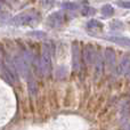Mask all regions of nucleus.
<instances>
[{"label": "nucleus", "instance_id": "nucleus-2", "mask_svg": "<svg viewBox=\"0 0 130 130\" xmlns=\"http://www.w3.org/2000/svg\"><path fill=\"white\" fill-rule=\"evenodd\" d=\"M2 70V76L6 81H8L9 83H15L18 80V74L16 71L15 64H14V59H11L10 57H6L4 59V63L1 66Z\"/></svg>", "mask_w": 130, "mask_h": 130}, {"label": "nucleus", "instance_id": "nucleus-7", "mask_svg": "<svg viewBox=\"0 0 130 130\" xmlns=\"http://www.w3.org/2000/svg\"><path fill=\"white\" fill-rule=\"evenodd\" d=\"M95 73H96L97 76H99L103 72V69L105 66V63H104V55H102L101 52H97L95 54Z\"/></svg>", "mask_w": 130, "mask_h": 130}, {"label": "nucleus", "instance_id": "nucleus-6", "mask_svg": "<svg viewBox=\"0 0 130 130\" xmlns=\"http://www.w3.org/2000/svg\"><path fill=\"white\" fill-rule=\"evenodd\" d=\"M82 57L83 61H85L86 65H90L92 64V61L95 58V53L94 49H92L91 45H86L82 49Z\"/></svg>", "mask_w": 130, "mask_h": 130}, {"label": "nucleus", "instance_id": "nucleus-14", "mask_svg": "<svg viewBox=\"0 0 130 130\" xmlns=\"http://www.w3.org/2000/svg\"><path fill=\"white\" fill-rule=\"evenodd\" d=\"M63 7L65 9H70V10L76 9V5L73 4V2H65V4H63Z\"/></svg>", "mask_w": 130, "mask_h": 130}, {"label": "nucleus", "instance_id": "nucleus-11", "mask_svg": "<svg viewBox=\"0 0 130 130\" xmlns=\"http://www.w3.org/2000/svg\"><path fill=\"white\" fill-rule=\"evenodd\" d=\"M102 14L105 16H112L114 14V9L111 5H105L102 7Z\"/></svg>", "mask_w": 130, "mask_h": 130}, {"label": "nucleus", "instance_id": "nucleus-18", "mask_svg": "<svg viewBox=\"0 0 130 130\" xmlns=\"http://www.w3.org/2000/svg\"><path fill=\"white\" fill-rule=\"evenodd\" d=\"M4 59H5V57H4V52H2L1 47H0V67L2 66V63H4Z\"/></svg>", "mask_w": 130, "mask_h": 130}, {"label": "nucleus", "instance_id": "nucleus-4", "mask_svg": "<svg viewBox=\"0 0 130 130\" xmlns=\"http://www.w3.org/2000/svg\"><path fill=\"white\" fill-rule=\"evenodd\" d=\"M34 15L33 14H20V15L15 16V17L11 20V23L14 25H27V24H31L34 20Z\"/></svg>", "mask_w": 130, "mask_h": 130}, {"label": "nucleus", "instance_id": "nucleus-16", "mask_svg": "<svg viewBox=\"0 0 130 130\" xmlns=\"http://www.w3.org/2000/svg\"><path fill=\"white\" fill-rule=\"evenodd\" d=\"M119 6L123 7V8H130V1H120Z\"/></svg>", "mask_w": 130, "mask_h": 130}, {"label": "nucleus", "instance_id": "nucleus-15", "mask_svg": "<svg viewBox=\"0 0 130 130\" xmlns=\"http://www.w3.org/2000/svg\"><path fill=\"white\" fill-rule=\"evenodd\" d=\"M95 13V10L91 8V7H86L85 9L82 10V14L85 16H89V15H92V14Z\"/></svg>", "mask_w": 130, "mask_h": 130}, {"label": "nucleus", "instance_id": "nucleus-3", "mask_svg": "<svg viewBox=\"0 0 130 130\" xmlns=\"http://www.w3.org/2000/svg\"><path fill=\"white\" fill-rule=\"evenodd\" d=\"M14 64H15L16 71H17V74L26 78L30 73V64H29V59H27V56L24 54L22 55H17V56L14 58Z\"/></svg>", "mask_w": 130, "mask_h": 130}, {"label": "nucleus", "instance_id": "nucleus-8", "mask_svg": "<svg viewBox=\"0 0 130 130\" xmlns=\"http://www.w3.org/2000/svg\"><path fill=\"white\" fill-rule=\"evenodd\" d=\"M72 54H73V71H79L80 70V49H79L78 43H73L72 46Z\"/></svg>", "mask_w": 130, "mask_h": 130}, {"label": "nucleus", "instance_id": "nucleus-12", "mask_svg": "<svg viewBox=\"0 0 130 130\" xmlns=\"http://www.w3.org/2000/svg\"><path fill=\"white\" fill-rule=\"evenodd\" d=\"M129 64H130V61H129V58L128 57H124L123 59H122V62H121V64H120V72L121 73H123L124 71H127V70L129 69Z\"/></svg>", "mask_w": 130, "mask_h": 130}, {"label": "nucleus", "instance_id": "nucleus-9", "mask_svg": "<svg viewBox=\"0 0 130 130\" xmlns=\"http://www.w3.org/2000/svg\"><path fill=\"white\" fill-rule=\"evenodd\" d=\"M62 22H63V15H62V13H59V11H56V13L52 14V15L49 16V18H48V24H49L53 29L58 27L59 25L62 24Z\"/></svg>", "mask_w": 130, "mask_h": 130}, {"label": "nucleus", "instance_id": "nucleus-10", "mask_svg": "<svg viewBox=\"0 0 130 130\" xmlns=\"http://www.w3.org/2000/svg\"><path fill=\"white\" fill-rule=\"evenodd\" d=\"M107 40L112 41V42L120 45L122 47H130V38L128 37H122V36H114V37H107Z\"/></svg>", "mask_w": 130, "mask_h": 130}, {"label": "nucleus", "instance_id": "nucleus-19", "mask_svg": "<svg viewBox=\"0 0 130 130\" xmlns=\"http://www.w3.org/2000/svg\"><path fill=\"white\" fill-rule=\"evenodd\" d=\"M128 71H129V73H130V64H129V69H128Z\"/></svg>", "mask_w": 130, "mask_h": 130}, {"label": "nucleus", "instance_id": "nucleus-1", "mask_svg": "<svg viewBox=\"0 0 130 130\" xmlns=\"http://www.w3.org/2000/svg\"><path fill=\"white\" fill-rule=\"evenodd\" d=\"M53 54H54V47L52 43H45L42 48V53L39 58L37 66L38 70L42 75L47 76L50 72V66H52V58Z\"/></svg>", "mask_w": 130, "mask_h": 130}, {"label": "nucleus", "instance_id": "nucleus-17", "mask_svg": "<svg viewBox=\"0 0 130 130\" xmlns=\"http://www.w3.org/2000/svg\"><path fill=\"white\" fill-rule=\"evenodd\" d=\"M30 34L31 36H39V37H41V36H45V32H41V31H33V32H30Z\"/></svg>", "mask_w": 130, "mask_h": 130}, {"label": "nucleus", "instance_id": "nucleus-5", "mask_svg": "<svg viewBox=\"0 0 130 130\" xmlns=\"http://www.w3.org/2000/svg\"><path fill=\"white\" fill-rule=\"evenodd\" d=\"M104 63L108 70H112L115 65V52L112 48H106L104 52Z\"/></svg>", "mask_w": 130, "mask_h": 130}, {"label": "nucleus", "instance_id": "nucleus-13", "mask_svg": "<svg viewBox=\"0 0 130 130\" xmlns=\"http://www.w3.org/2000/svg\"><path fill=\"white\" fill-rule=\"evenodd\" d=\"M96 26H101V23L96 20H90L89 22L87 23V27L88 29H95Z\"/></svg>", "mask_w": 130, "mask_h": 130}]
</instances>
